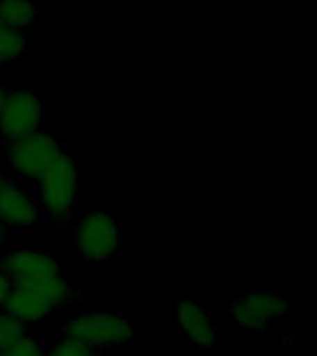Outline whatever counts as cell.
<instances>
[{
    "instance_id": "cell-16",
    "label": "cell",
    "mask_w": 317,
    "mask_h": 356,
    "mask_svg": "<svg viewBox=\"0 0 317 356\" xmlns=\"http://www.w3.org/2000/svg\"><path fill=\"white\" fill-rule=\"evenodd\" d=\"M10 291H11V282L8 280V277H6L4 273L0 271V310L4 308L6 299H8Z\"/></svg>"
},
{
    "instance_id": "cell-9",
    "label": "cell",
    "mask_w": 317,
    "mask_h": 356,
    "mask_svg": "<svg viewBox=\"0 0 317 356\" xmlns=\"http://www.w3.org/2000/svg\"><path fill=\"white\" fill-rule=\"evenodd\" d=\"M177 325L189 343H193L199 349H211L219 341V332L211 321L210 314L197 300H178Z\"/></svg>"
},
{
    "instance_id": "cell-1",
    "label": "cell",
    "mask_w": 317,
    "mask_h": 356,
    "mask_svg": "<svg viewBox=\"0 0 317 356\" xmlns=\"http://www.w3.org/2000/svg\"><path fill=\"white\" fill-rule=\"evenodd\" d=\"M0 271L11 282V288L26 289L38 295L52 312L61 308L71 299L63 266L54 256L35 249L10 250L0 258Z\"/></svg>"
},
{
    "instance_id": "cell-14",
    "label": "cell",
    "mask_w": 317,
    "mask_h": 356,
    "mask_svg": "<svg viewBox=\"0 0 317 356\" xmlns=\"http://www.w3.org/2000/svg\"><path fill=\"white\" fill-rule=\"evenodd\" d=\"M44 356H97L95 350H91L89 347H86L80 341H74V339L63 338L60 341H56L52 347L47 349V355Z\"/></svg>"
},
{
    "instance_id": "cell-5",
    "label": "cell",
    "mask_w": 317,
    "mask_h": 356,
    "mask_svg": "<svg viewBox=\"0 0 317 356\" xmlns=\"http://www.w3.org/2000/svg\"><path fill=\"white\" fill-rule=\"evenodd\" d=\"M6 161L15 177L38 180L63 152L58 139L50 132L39 130L15 141L6 143Z\"/></svg>"
},
{
    "instance_id": "cell-7",
    "label": "cell",
    "mask_w": 317,
    "mask_h": 356,
    "mask_svg": "<svg viewBox=\"0 0 317 356\" xmlns=\"http://www.w3.org/2000/svg\"><path fill=\"white\" fill-rule=\"evenodd\" d=\"M43 99L35 91L13 88L8 89L4 104L0 108V136L15 141L41 130Z\"/></svg>"
},
{
    "instance_id": "cell-19",
    "label": "cell",
    "mask_w": 317,
    "mask_h": 356,
    "mask_svg": "<svg viewBox=\"0 0 317 356\" xmlns=\"http://www.w3.org/2000/svg\"><path fill=\"white\" fill-rule=\"evenodd\" d=\"M0 356H2V355H0Z\"/></svg>"
},
{
    "instance_id": "cell-8",
    "label": "cell",
    "mask_w": 317,
    "mask_h": 356,
    "mask_svg": "<svg viewBox=\"0 0 317 356\" xmlns=\"http://www.w3.org/2000/svg\"><path fill=\"white\" fill-rule=\"evenodd\" d=\"M35 195L30 193L17 178L0 177V225L28 228L41 221Z\"/></svg>"
},
{
    "instance_id": "cell-6",
    "label": "cell",
    "mask_w": 317,
    "mask_h": 356,
    "mask_svg": "<svg viewBox=\"0 0 317 356\" xmlns=\"http://www.w3.org/2000/svg\"><path fill=\"white\" fill-rule=\"evenodd\" d=\"M74 245L86 260H108L121 245V230L115 217L102 210L83 213L74 227Z\"/></svg>"
},
{
    "instance_id": "cell-11",
    "label": "cell",
    "mask_w": 317,
    "mask_h": 356,
    "mask_svg": "<svg viewBox=\"0 0 317 356\" xmlns=\"http://www.w3.org/2000/svg\"><path fill=\"white\" fill-rule=\"evenodd\" d=\"M39 17V8L26 0H17V2H0V22L4 26L24 32L30 28Z\"/></svg>"
},
{
    "instance_id": "cell-17",
    "label": "cell",
    "mask_w": 317,
    "mask_h": 356,
    "mask_svg": "<svg viewBox=\"0 0 317 356\" xmlns=\"http://www.w3.org/2000/svg\"><path fill=\"white\" fill-rule=\"evenodd\" d=\"M6 93H8V88H6L4 83H0V108H2V104H4Z\"/></svg>"
},
{
    "instance_id": "cell-18",
    "label": "cell",
    "mask_w": 317,
    "mask_h": 356,
    "mask_svg": "<svg viewBox=\"0 0 317 356\" xmlns=\"http://www.w3.org/2000/svg\"><path fill=\"white\" fill-rule=\"evenodd\" d=\"M4 239H6V228L0 225V243H2Z\"/></svg>"
},
{
    "instance_id": "cell-10",
    "label": "cell",
    "mask_w": 317,
    "mask_h": 356,
    "mask_svg": "<svg viewBox=\"0 0 317 356\" xmlns=\"http://www.w3.org/2000/svg\"><path fill=\"white\" fill-rule=\"evenodd\" d=\"M2 310L22 327L35 325L52 314V308L43 299H39L38 295L21 288H11Z\"/></svg>"
},
{
    "instance_id": "cell-15",
    "label": "cell",
    "mask_w": 317,
    "mask_h": 356,
    "mask_svg": "<svg viewBox=\"0 0 317 356\" xmlns=\"http://www.w3.org/2000/svg\"><path fill=\"white\" fill-rule=\"evenodd\" d=\"M24 332V327L11 319L4 310H0V355Z\"/></svg>"
},
{
    "instance_id": "cell-13",
    "label": "cell",
    "mask_w": 317,
    "mask_h": 356,
    "mask_svg": "<svg viewBox=\"0 0 317 356\" xmlns=\"http://www.w3.org/2000/svg\"><path fill=\"white\" fill-rule=\"evenodd\" d=\"M47 355V347L41 341L39 336L33 334L22 332L8 349L2 353V356H44Z\"/></svg>"
},
{
    "instance_id": "cell-12",
    "label": "cell",
    "mask_w": 317,
    "mask_h": 356,
    "mask_svg": "<svg viewBox=\"0 0 317 356\" xmlns=\"http://www.w3.org/2000/svg\"><path fill=\"white\" fill-rule=\"evenodd\" d=\"M28 49L26 32H17L0 22V65L21 58Z\"/></svg>"
},
{
    "instance_id": "cell-3",
    "label": "cell",
    "mask_w": 317,
    "mask_h": 356,
    "mask_svg": "<svg viewBox=\"0 0 317 356\" xmlns=\"http://www.w3.org/2000/svg\"><path fill=\"white\" fill-rule=\"evenodd\" d=\"M63 336L80 341L97 353L132 343L136 328L132 321L119 312L89 310L71 317L63 325Z\"/></svg>"
},
{
    "instance_id": "cell-4",
    "label": "cell",
    "mask_w": 317,
    "mask_h": 356,
    "mask_svg": "<svg viewBox=\"0 0 317 356\" xmlns=\"http://www.w3.org/2000/svg\"><path fill=\"white\" fill-rule=\"evenodd\" d=\"M234 325L245 332L267 330L273 323L291 316V302L280 291L269 288L250 289L230 306Z\"/></svg>"
},
{
    "instance_id": "cell-2",
    "label": "cell",
    "mask_w": 317,
    "mask_h": 356,
    "mask_svg": "<svg viewBox=\"0 0 317 356\" xmlns=\"http://www.w3.org/2000/svg\"><path fill=\"white\" fill-rule=\"evenodd\" d=\"M80 195V171L76 160L65 150L35 180V200L41 213L56 222L69 221Z\"/></svg>"
}]
</instances>
